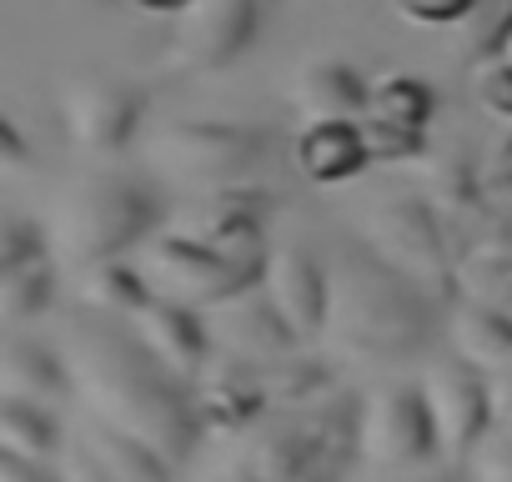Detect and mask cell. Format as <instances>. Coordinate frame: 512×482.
Returning a JSON list of instances; mask_svg holds the SVG:
<instances>
[{
	"label": "cell",
	"mask_w": 512,
	"mask_h": 482,
	"mask_svg": "<svg viewBox=\"0 0 512 482\" xmlns=\"http://www.w3.org/2000/svg\"><path fill=\"white\" fill-rule=\"evenodd\" d=\"M61 357L71 362L76 392L96 417L151 442L171 467L191 462L196 442L206 437L196 417V397L141 347L136 332H121L111 317L86 312L66 327Z\"/></svg>",
	"instance_id": "1"
},
{
	"label": "cell",
	"mask_w": 512,
	"mask_h": 482,
	"mask_svg": "<svg viewBox=\"0 0 512 482\" xmlns=\"http://www.w3.org/2000/svg\"><path fill=\"white\" fill-rule=\"evenodd\" d=\"M332 272V317L327 342L337 357L362 367H397L432 342V312L437 297L387 267L367 241H347L327 262Z\"/></svg>",
	"instance_id": "2"
},
{
	"label": "cell",
	"mask_w": 512,
	"mask_h": 482,
	"mask_svg": "<svg viewBox=\"0 0 512 482\" xmlns=\"http://www.w3.org/2000/svg\"><path fill=\"white\" fill-rule=\"evenodd\" d=\"M362 452V402L327 392L307 407L267 412L251 432L231 437L221 482H342Z\"/></svg>",
	"instance_id": "3"
},
{
	"label": "cell",
	"mask_w": 512,
	"mask_h": 482,
	"mask_svg": "<svg viewBox=\"0 0 512 482\" xmlns=\"http://www.w3.org/2000/svg\"><path fill=\"white\" fill-rule=\"evenodd\" d=\"M156 221H161V201L151 196L146 181L121 176V171H91L71 181L66 196L56 201L51 241L66 267L86 272L96 262H116L136 252L156 231Z\"/></svg>",
	"instance_id": "4"
},
{
	"label": "cell",
	"mask_w": 512,
	"mask_h": 482,
	"mask_svg": "<svg viewBox=\"0 0 512 482\" xmlns=\"http://www.w3.org/2000/svg\"><path fill=\"white\" fill-rule=\"evenodd\" d=\"M136 252H141L136 267L146 272L151 292L171 297V302H186L196 312H216L221 302L262 287L251 272H241L216 247H206V241H196L186 231H151Z\"/></svg>",
	"instance_id": "5"
},
{
	"label": "cell",
	"mask_w": 512,
	"mask_h": 482,
	"mask_svg": "<svg viewBox=\"0 0 512 482\" xmlns=\"http://www.w3.org/2000/svg\"><path fill=\"white\" fill-rule=\"evenodd\" d=\"M267 151V131L236 126V121H171L146 141V161L181 181H236Z\"/></svg>",
	"instance_id": "6"
},
{
	"label": "cell",
	"mask_w": 512,
	"mask_h": 482,
	"mask_svg": "<svg viewBox=\"0 0 512 482\" xmlns=\"http://www.w3.org/2000/svg\"><path fill=\"white\" fill-rule=\"evenodd\" d=\"M267 216H272V201L267 191H256V186H236V181H216L206 196H196L176 231L206 241V247H216L226 262H236L241 272H251L256 282H262L267 272Z\"/></svg>",
	"instance_id": "7"
},
{
	"label": "cell",
	"mask_w": 512,
	"mask_h": 482,
	"mask_svg": "<svg viewBox=\"0 0 512 482\" xmlns=\"http://www.w3.org/2000/svg\"><path fill=\"white\" fill-rule=\"evenodd\" d=\"M367 247L397 267L402 277H412L417 287H427L432 297H447L452 292V262H447V241H442V221L427 201H412V196H397V201H382L367 211Z\"/></svg>",
	"instance_id": "8"
},
{
	"label": "cell",
	"mask_w": 512,
	"mask_h": 482,
	"mask_svg": "<svg viewBox=\"0 0 512 482\" xmlns=\"http://www.w3.org/2000/svg\"><path fill=\"white\" fill-rule=\"evenodd\" d=\"M422 397H427V412H432V427H437V457L452 462V467H467L472 447L487 437L492 427V397H487V372L472 367L467 357L447 352V357H432L417 377Z\"/></svg>",
	"instance_id": "9"
},
{
	"label": "cell",
	"mask_w": 512,
	"mask_h": 482,
	"mask_svg": "<svg viewBox=\"0 0 512 482\" xmlns=\"http://www.w3.org/2000/svg\"><path fill=\"white\" fill-rule=\"evenodd\" d=\"M141 111H146V96L131 81H116V76L71 81L66 96H61L66 141H71V151H81L91 161H106V156L126 151L136 126H141Z\"/></svg>",
	"instance_id": "10"
},
{
	"label": "cell",
	"mask_w": 512,
	"mask_h": 482,
	"mask_svg": "<svg viewBox=\"0 0 512 482\" xmlns=\"http://www.w3.org/2000/svg\"><path fill=\"white\" fill-rule=\"evenodd\" d=\"M362 457L387 472L437 457V427L417 382H387L362 402Z\"/></svg>",
	"instance_id": "11"
},
{
	"label": "cell",
	"mask_w": 512,
	"mask_h": 482,
	"mask_svg": "<svg viewBox=\"0 0 512 482\" xmlns=\"http://www.w3.org/2000/svg\"><path fill=\"white\" fill-rule=\"evenodd\" d=\"M256 36V0H191L176 16L166 66L176 76H216L226 71Z\"/></svg>",
	"instance_id": "12"
},
{
	"label": "cell",
	"mask_w": 512,
	"mask_h": 482,
	"mask_svg": "<svg viewBox=\"0 0 512 482\" xmlns=\"http://www.w3.org/2000/svg\"><path fill=\"white\" fill-rule=\"evenodd\" d=\"M191 397H196L201 432L216 437V442H231V437L251 432L256 422L272 412L267 387H262V362H246L236 352L211 357L206 372L191 382Z\"/></svg>",
	"instance_id": "13"
},
{
	"label": "cell",
	"mask_w": 512,
	"mask_h": 482,
	"mask_svg": "<svg viewBox=\"0 0 512 482\" xmlns=\"http://www.w3.org/2000/svg\"><path fill=\"white\" fill-rule=\"evenodd\" d=\"M131 332H136L141 347H146V352H151L176 382H186V387L206 372L211 347H216L211 322H201L196 307L171 302V297H151V302L131 317Z\"/></svg>",
	"instance_id": "14"
},
{
	"label": "cell",
	"mask_w": 512,
	"mask_h": 482,
	"mask_svg": "<svg viewBox=\"0 0 512 482\" xmlns=\"http://www.w3.org/2000/svg\"><path fill=\"white\" fill-rule=\"evenodd\" d=\"M262 292L282 307V317L292 322V332L302 342H317L327 332V317H332V272L307 247H272L267 272H262Z\"/></svg>",
	"instance_id": "15"
},
{
	"label": "cell",
	"mask_w": 512,
	"mask_h": 482,
	"mask_svg": "<svg viewBox=\"0 0 512 482\" xmlns=\"http://www.w3.org/2000/svg\"><path fill=\"white\" fill-rule=\"evenodd\" d=\"M206 322H211L216 347L236 352L246 362H277V357L297 352V342H302L267 292H241V297L221 302L216 312H206Z\"/></svg>",
	"instance_id": "16"
},
{
	"label": "cell",
	"mask_w": 512,
	"mask_h": 482,
	"mask_svg": "<svg viewBox=\"0 0 512 482\" xmlns=\"http://www.w3.org/2000/svg\"><path fill=\"white\" fill-rule=\"evenodd\" d=\"M292 161L312 186H347L372 166V151L357 116H332V121H307L297 131Z\"/></svg>",
	"instance_id": "17"
},
{
	"label": "cell",
	"mask_w": 512,
	"mask_h": 482,
	"mask_svg": "<svg viewBox=\"0 0 512 482\" xmlns=\"http://www.w3.org/2000/svg\"><path fill=\"white\" fill-rule=\"evenodd\" d=\"M71 387H76L71 362L56 357L51 347H41L31 337H6L0 342V397L56 407V402L71 397Z\"/></svg>",
	"instance_id": "18"
},
{
	"label": "cell",
	"mask_w": 512,
	"mask_h": 482,
	"mask_svg": "<svg viewBox=\"0 0 512 482\" xmlns=\"http://www.w3.org/2000/svg\"><path fill=\"white\" fill-rule=\"evenodd\" d=\"M367 76L352 71L347 61H307L292 81V106L307 121H332V116H362L367 111Z\"/></svg>",
	"instance_id": "19"
},
{
	"label": "cell",
	"mask_w": 512,
	"mask_h": 482,
	"mask_svg": "<svg viewBox=\"0 0 512 482\" xmlns=\"http://www.w3.org/2000/svg\"><path fill=\"white\" fill-rule=\"evenodd\" d=\"M81 447H86L116 482H171V477H176V467H171L151 442L121 432L116 422H106V417H96V412H86V422H81Z\"/></svg>",
	"instance_id": "20"
},
{
	"label": "cell",
	"mask_w": 512,
	"mask_h": 482,
	"mask_svg": "<svg viewBox=\"0 0 512 482\" xmlns=\"http://www.w3.org/2000/svg\"><path fill=\"white\" fill-rule=\"evenodd\" d=\"M447 337H452V352L467 357L482 372L512 362V312H502L492 302H477V297L457 302L452 322H447Z\"/></svg>",
	"instance_id": "21"
},
{
	"label": "cell",
	"mask_w": 512,
	"mask_h": 482,
	"mask_svg": "<svg viewBox=\"0 0 512 482\" xmlns=\"http://www.w3.org/2000/svg\"><path fill=\"white\" fill-rule=\"evenodd\" d=\"M76 292H81V307H86V312L111 317V322H131V317L156 297L151 282H146V272H141V267H126L121 257L86 267L81 282H76Z\"/></svg>",
	"instance_id": "22"
},
{
	"label": "cell",
	"mask_w": 512,
	"mask_h": 482,
	"mask_svg": "<svg viewBox=\"0 0 512 482\" xmlns=\"http://www.w3.org/2000/svg\"><path fill=\"white\" fill-rule=\"evenodd\" d=\"M262 387H267V402L272 412L282 407H307L317 397L332 392V372L322 357H307V352H287L277 362H262Z\"/></svg>",
	"instance_id": "23"
},
{
	"label": "cell",
	"mask_w": 512,
	"mask_h": 482,
	"mask_svg": "<svg viewBox=\"0 0 512 482\" xmlns=\"http://www.w3.org/2000/svg\"><path fill=\"white\" fill-rule=\"evenodd\" d=\"M0 447L21 452V457H51L61 447V422L41 402L6 397L0 402Z\"/></svg>",
	"instance_id": "24"
},
{
	"label": "cell",
	"mask_w": 512,
	"mask_h": 482,
	"mask_svg": "<svg viewBox=\"0 0 512 482\" xmlns=\"http://www.w3.org/2000/svg\"><path fill=\"white\" fill-rule=\"evenodd\" d=\"M432 111H437V91L422 76H382V81H372V96H367V111L362 116L427 131Z\"/></svg>",
	"instance_id": "25"
},
{
	"label": "cell",
	"mask_w": 512,
	"mask_h": 482,
	"mask_svg": "<svg viewBox=\"0 0 512 482\" xmlns=\"http://www.w3.org/2000/svg\"><path fill=\"white\" fill-rule=\"evenodd\" d=\"M51 302H56V272H51V262H31V267H16V272H0V322L26 327Z\"/></svg>",
	"instance_id": "26"
},
{
	"label": "cell",
	"mask_w": 512,
	"mask_h": 482,
	"mask_svg": "<svg viewBox=\"0 0 512 482\" xmlns=\"http://www.w3.org/2000/svg\"><path fill=\"white\" fill-rule=\"evenodd\" d=\"M357 121H362L372 166H407L427 151V131H417V126H397V121H377V116H357Z\"/></svg>",
	"instance_id": "27"
},
{
	"label": "cell",
	"mask_w": 512,
	"mask_h": 482,
	"mask_svg": "<svg viewBox=\"0 0 512 482\" xmlns=\"http://www.w3.org/2000/svg\"><path fill=\"white\" fill-rule=\"evenodd\" d=\"M467 51L472 61L512 51V0H477V11L467 21Z\"/></svg>",
	"instance_id": "28"
},
{
	"label": "cell",
	"mask_w": 512,
	"mask_h": 482,
	"mask_svg": "<svg viewBox=\"0 0 512 482\" xmlns=\"http://www.w3.org/2000/svg\"><path fill=\"white\" fill-rule=\"evenodd\" d=\"M472 101L492 116L512 126V51L472 61Z\"/></svg>",
	"instance_id": "29"
},
{
	"label": "cell",
	"mask_w": 512,
	"mask_h": 482,
	"mask_svg": "<svg viewBox=\"0 0 512 482\" xmlns=\"http://www.w3.org/2000/svg\"><path fill=\"white\" fill-rule=\"evenodd\" d=\"M46 231L31 221V216H6L0 221V272H16V267H31V262H46Z\"/></svg>",
	"instance_id": "30"
},
{
	"label": "cell",
	"mask_w": 512,
	"mask_h": 482,
	"mask_svg": "<svg viewBox=\"0 0 512 482\" xmlns=\"http://www.w3.org/2000/svg\"><path fill=\"white\" fill-rule=\"evenodd\" d=\"M477 11V0H392V16L422 31H442V26H467Z\"/></svg>",
	"instance_id": "31"
},
{
	"label": "cell",
	"mask_w": 512,
	"mask_h": 482,
	"mask_svg": "<svg viewBox=\"0 0 512 482\" xmlns=\"http://www.w3.org/2000/svg\"><path fill=\"white\" fill-rule=\"evenodd\" d=\"M462 472L467 482H512V437H482Z\"/></svg>",
	"instance_id": "32"
},
{
	"label": "cell",
	"mask_w": 512,
	"mask_h": 482,
	"mask_svg": "<svg viewBox=\"0 0 512 482\" xmlns=\"http://www.w3.org/2000/svg\"><path fill=\"white\" fill-rule=\"evenodd\" d=\"M427 191L437 196V206H467V201H472V171L447 156L442 166L427 171Z\"/></svg>",
	"instance_id": "33"
},
{
	"label": "cell",
	"mask_w": 512,
	"mask_h": 482,
	"mask_svg": "<svg viewBox=\"0 0 512 482\" xmlns=\"http://www.w3.org/2000/svg\"><path fill=\"white\" fill-rule=\"evenodd\" d=\"M0 482H66V472H56L46 457H21L0 447Z\"/></svg>",
	"instance_id": "34"
},
{
	"label": "cell",
	"mask_w": 512,
	"mask_h": 482,
	"mask_svg": "<svg viewBox=\"0 0 512 482\" xmlns=\"http://www.w3.org/2000/svg\"><path fill=\"white\" fill-rule=\"evenodd\" d=\"M487 397H492V422L512 427V362L487 372Z\"/></svg>",
	"instance_id": "35"
},
{
	"label": "cell",
	"mask_w": 512,
	"mask_h": 482,
	"mask_svg": "<svg viewBox=\"0 0 512 482\" xmlns=\"http://www.w3.org/2000/svg\"><path fill=\"white\" fill-rule=\"evenodd\" d=\"M61 472H66V482H116V477H111V472H106V467H101V462H96L86 447H71Z\"/></svg>",
	"instance_id": "36"
},
{
	"label": "cell",
	"mask_w": 512,
	"mask_h": 482,
	"mask_svg": "<svg viewBox=\"0 0 512 482\" xmlns=\"http://www.w3.org/2000/svg\"><path fill=\"white\" fill-rule=\"evenodd\" d=\"M457 477H462V467H452V462H417V467H397L382 482H457Z\"/></svg>",
	"instance_id": "37"
},
{
	"label": "cell",
	"mask_w": 512,
	"mask_h": 482,
	"mask_svg": "<svg viewBox=\"0 0 512 482\" xmlns=\"http://www.w3.org/2000/svg\"><path fill=\"white\" fill-rule=\"evenodd\" d=\"M0 161H6V171H26V141H21V126L11 116L0 121Z\"/></svg>",
	"instance_id": "38"
},
{
	"label": "cell",
	"mask_w": 512,
	"mask_h": 482,
	"mask_svg": "<svg viewBox=\"0 0 512 482\" xmlns=\"http://www.w3.org/2000/svg\"><path fill=\"white\" fill-rule=\"evenodd\" d=\"M131 11H146V16H181L191 0H126Z\"/></svg>",
	"instance_id": "39"
}]
</instances>
